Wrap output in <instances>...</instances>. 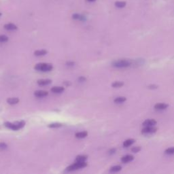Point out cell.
I'll use <instances>...</instances> for the list:
<instances>
[{"label":"cell","mask_w":174,"mask_h":174,"mask_svg":"<svg viewBox=\"0 0 174 174\" xmlns=\"http://www.w3.org/2000/svg\"><path fill=\"white\" fill-rule=\"evenodd\" d=\"M19 99L17 97H10L7 99V103L10 105H16L19 102Z\"/></svg>","instance_id":"cell-15"},{"label":"cell","mask_w":174,"mask_h":174,"mask_svg":"<svg viewBox=\"0 0 174 174\" xmlns=\"http://www.w3.org/2000/svg\"><path fill=\"white\" fill-rule=\"evenodd\" d=\"M166 154H169V155H173L174 154V147L169 148H167L165 151Z\"/></svg>","instance_id":"cell-24"},{"label":"cell","mask_w":174,"mask_h":174,"mask_svg":"<svg viewBox=\"0 0 174 174\" xmlns=\"http://www.w3.org/2000/svg\"><path fill=\"white\" fill-rule=\"evenodd\" d=\"M86 1L89 2H95L96 0H86Z\"/></svg>","instance_id":"cell-32"},{"label":"cell","mask_w":174,"mask_h":174,"mask_svg":"<svg viewBox=\"0 0 174 174\" xmlns=\"http://www.w3.org/2000/svg\"><path fill=\"white\" fill-rule=\"evenodd\" d=\"M169 107L168 104H165V103H158L154 106V109L156 110H159V111H161V110H166L167 108Z\"/></svg>","instance_id":"cell-6"},{"label":"cell","mask_w":174,"mask_h":174,"mask_svg":"<svg viewBox=\"0 0 174 174\" xmlns=\"http://www.w3.org/2000/svg\"><path fill=\"white\" fill-rule=\"evenodd\" d=\"M156 131H157V128L154 127V126H145L141 130V133L143 135H149V134H153Z\"/></svg>","instance_id":"cell-5"},{"label":"cell","mask_w":174,"mask_h":174,"mask_svg":"<svg viewBox=\"0 0 174 174\" xmlns=\"http://www.w3.org/2000/svg\"><path fill=\"white\" fill-rule=\"evenodd\" d=\"M86 80V78L84 76H80L78 78V81L80 82H85Z\"/></svg>","instance_id":"cell-29"},{"label":"cell","mask_w":174,"mask_h":174,"mask_svg":"<svg viewBox=\"0 0 174 174\" xmlns=\"http://www.w3.org/2000/svg\"><path fill=\"white\" fill-rule=\"evenodd\" d=\"M52 80L50 79H41V80H38L37 82V84L39 86H46V85H49L51 84Z\"/></svg>","instance_id":"cell-8"},{"label":"cell","mask_w":174,"mask_h":174,"mask_svg":"<svg viewBox=\"0 0 174 174\" xmlns=\"http://www.w3.org/2000/svg\"><path fill=\"white\" fill-rule=\"evenodd\" d=\"M8 148V146L6 143L4 142H2L0 143V150H4L7 149Z\"/></svg>","instance_id":"cell-27"},{"label":"cell","mask_w":174,"mask_h":174,"mask_svg":"<svg viewBox=\"0 0 174 174\" xmlns=\"http://www.w3.org/2000/svg\"><path fill=\"white\" fill-rule=\"evenodd\" d=\"M156 124V121L154 119H147L143 122V126H155Z\"/></svg>","instance_id":"cell-11"},{"label":"cell","mask_w":174,"mask_h":174,"mask_svg":"<svg viewBox=\"0 0 174 174\" xmlns=\"http://www.w3.org/2000/svg\"><path fill=\"white\" fill-rule=\"evenodd\" d=\"M135 143V139H128L125 140L123 143V146L124 148H128L129 146Z\"/></svg>","instance_id":"cell-17"},{"label":"cell","mask_w":174,"mask_h":174,"mask_svg":"<svg viewBox=\"0 0 174 174\" xmlns=\"http://www.w3.org/2000/svg\"><path fill=\"white\" fill-rule=\"evenodd\" d=\"M116 150L115 149V148H112V149H110V150H109V154H110V155H112V154H114L116 153Z\"/></svg>","instance_id":"cell-30"},{"label":"cell","mask_w":174,"mask_h":174,"mask_svg":"<svg viewBox=\"0 0 174 174\" xmlns=\"http://www.w3.org/2000/svg\"><path fill=\"white\" fill-rule=\"evenodd\" d=\"M61 126H62V124L58 123V122L52 123V124H50L48 125V127H50V128H59V127H61Z\"/></svg>","instance_id":"cell-25"},{"label":"cell","mask_w":174,"mask_h":174,"mask_svg":"<svg viewBox=\"0 0 174 174\" xmlns=\"http://www.w3.org/2000/svg\"><path fill=\"white\" fill-rule=\"evenodd\" d=\"M148 88L149 89H156L158 88V86L155 84H150L149 86H148Z\"/></svg>","instance_id":"cell-28"},{"label":"cell","mask_w":174,"mask_h":174,"mask_svg":"<svg viewBox=\"0 0 174 174\" xmlns=\"http://www.w3.org/2000/svg\"><path fill=\"white\" fill-rule=\"evenodd\" d=\"M122 169V167L120 165H115L113 166L112 167L110 168V171L111 172H113V173H116V172L120 171V170Z\"/></svg>","instance_id":"cell-22"},{"label":"cell","mask_w":174,"mask_h":174,"mask_svg":"<svg viewBox=\"0 0 174 174\" xmlns=\"http://www.w3.org/2000/svg\"><path fill=\"white\" fill-rule=\"evenodd\" d=\"M133 159H134V156H133V155L127 154V155L124 156H122V157L121 158V161H122L123 163H129V162L132 161Z\"/></svg>","instance_id":"cell-9"},{"label":"cell","mask_w":174,"mask_h":174,"mask_svg":"<svg viewBox=\"0 0 174 174\" xmlns=\"http://www.w3.org/2000/svg\"><path fill=\"white\" fill-rule=\"evenodd\" d=\"M4 29L8 31H14L18 29V27L16 25L13 24V23H7L4 26Z\"/></svg>","instance_id":"cell-10"},{"label":"cell","mask_w":174,"mask_h":174,"mask_svg":"<svg viewBox=\"0 0 174 174\" xmlns=\"http://www.w3.org/2000/svg\"><path fill=\"white\" fill-rule=\"evenodd\" d=\"M48 53V51L44 49H41V50H37L34 52V54L37 56H44Z\"/></svg>","instance_id":"cell-16"},{"label":"cell","mask_w":174,"mask_h":174,"mask_svg":"<svg viewBox=\"0 0 174 174\" xmlns=\"http://www.w3.org/2000/svg\"><path fill=\"white\" fill-rule=\"evenodd\" d=\"M8 37L5 35H0V42L1 43H4L8 41Z\"/></svg>","instance_id":"cell-23"},{"label":"cell","mask_w":174,"mask_h":174,"mask_svg":"<svg viewBox=\"0 0 174 174\" xmlns=\"http://www.w3.org/2000/svg\"><path fill=\"white\" fill-rule=\"evenodd\" d=\"M35 70L42 71V72H46V71H50L53 69V66L50 63H37L34 67Z\"/></svg>","instance_id":"cell-2"},{"label":"cell","mask_w":174,"mask_h":174,"mask_svg":"<svg viewBox=\"0 0 174 174\" xmlns=\"http://www.w3.org/2000/svg\"><path fill=\"white\" fill-rule=\"evenodd\" d=\"M88 158V156L86 155H79L77 156L76 158V161L78 162H84L86 161Z\"/></svg>","instance_id":"cell-20"},{"label":"cell","mask_w":174,"mask_h":174,"mask_svg":"<svg viewBox=\"0 0 174 174\" xmlns=\"http://www.w3.org/2000/svg\"><path fill=\"white\" fill-rule=\"evenodd\" d=\"M34 95L37 97H44L48 95V91H42V90H39L34 92Z\"/></svg>","instance_id":"cell-7"},{"label":"cell","mask_w":174,"mask_h":174,"mask_svg":"<svg viewBox=\"0 0 174 174\" xmlns=\"http://www.w3.org/2000/svg\"><path fill=\"white\" fill-rule=\"evenodd\" d=\"M2 13L0 12V16H2Z\"/></svg>","instance_id":"cell-33"},{"label":"cell","mask_w":174,"mask_h":174,"mask_svg":"<svg viewBox=\"0 0 174 174\" xmlns=\"http://www.w3.org/2000/svg\"><path fill=\"white\" fill-rule=\"evenodd\" d=\"M130 65H131V62L130 61L126 60V59H120V60L116 61L112 63V65L116 68H126V67L130 66Z\"/></svg>","instance_id":"cell-3"},{"label":"cell","mask_w":174,"mask_h":174,"mask_svg":"<svg viewBox=\"0 0 174 174\" xmlns=\"http://www.w3.org/2000/svg\"><path fill=\"white\" fill-rule=\"evenodd\" d=\"M88 135V132L87 131H81V132H78L75 134V137L78 139H84L85 137H87Z\"/></svg>","instance_id":"cell-14"},{"label":"cell","mask_w":174,"mask_h":174,"mask_svg":"<svg viewBox=\"0 0 174 174\" xmlns=\"http://www.w3.org/2000/svg\"><path fill=\"white\" fill-rule=\"evenodd\" d=\"M6 127L10 128L13 130H18L23 128L25 125V122L23 120H21L19 122H16L14 123H12L10 122H6L4 123Z\"/></svg>","instance_id":"cell-1"},{"label":"cell","mask_w":174,"mask_h":174,"mask_svg":"<svg viewBox=\"0 0 174 174\" xmlns=\"http://www.w3.org/2000/svg\"><path fill=\"white\" fill-rule=\"evenodd\" d=\"M126 4L125 2H122V1H118V2H116L114 4L115 6L118 8H123L126 6Z\"/></svg>","instance_id":"cell-19"},{"label":"cell","mask_w":174,"mask_h":174,"mask_svg":"<svg viewBox=\"0 0 174 174\" xmlns=\"http://www.w3.org/2000/svg\"><path fill=\"white\" fill-rule=\"evenodd\" d=\"M126 101V98L125 97H122V96H120V97L115 98L114 100V103H116V104H122V103H124Z\"/></svg>","instance_id":"cell-18"},{"label":"cell","mask_w":174,"mask_h":174,"mask_svg":"<svg viewBox=\"0 0 174 174\" xmlns=\"http://www.w3.org/2000/svg\"><path fill=\"white\" fill-rule=\"evenodd\" d=\"M72 19L74 20H76V21H84L86 20V17L84 16H83L82 14H78V13H75V14H73Z\"/></svg>","instance_id":"cell-12"},{"label":"cell","mask_w":174,"mask_h":174,"mask_svg":"<svg viewBox=\"0 0 174 174\" xmlns=\"http://www.w3.org/2000/svg\"><path fill=\"white\" fill-rule=\"evenodd\" d=\"M87 166V163L86 161L84 162H78L76 161V163L72 165H71L69 167L66 168L67 171H73L75 170L79 169H82V168L86 167Z\"/></svg>","instance_id":"cell-4"},{"label":"cell","mask_w":174,"mask_h":174,"mask_svg":"<svg viewBox=\"0 0 174 174\" xmlns=\"http://www.w3.org/2000/svg\"><path fill=\"white\" fill-rule=\"evenodd\" d=\"M124 85V82H120V81H116L112 84V86L113 88H120Z\"/></svg>","instance_id":"cell-21"},{"label":"cell","mask_w":174,"mask_h":174,"mask_svg":"<svg viewBox=\"0 0 174 174\" xmlns=\"http://www.w3.org/2000/svg\"><path fill=\"white\" fill-rule=\"evenodd\" d=\"M67 65L69 67H73L74 65V63L72 62V61H69V62L67 63Z\"/></svg>","instance_id":"cell-31"},{"label":"cell","mask_w":174,"mask_h":174,"mask_svg":"<svg viewBox=\"0 0 174 174\" xmlns=\"http://www.w3.org/2000/svg\"><path fill=\"white\" fill-rule=\"evenodd\" d=\"M140 150H141V147H139V146H135V147L132 148V149H131V151L133 152V153H137Z\"/></svg>","instance_id":"cell-26"},{"label":"cell","mask_w":174,"mask_h":174,"mask_svg":"<svg viewBox=\"0 0 174 174\" xmlns=\"http://www.w3.org/2000/svg\"><path fill=\"white\" fill-rule=\"evenodd\" d=\"M65 91L63 86H54L51 89V91L54 93H61Z\"/></svg>","instance_id":"cell-13"}]
</instances>
